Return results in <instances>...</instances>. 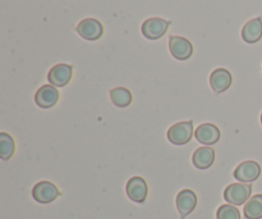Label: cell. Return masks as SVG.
Segmentation results:
<instances>
[{
	"instance_id": "cell-8",
	"label": "cell",
	"mask_w": 262,
	"mask_h": 219,
	"mask_svg": "<svg viewBox=\"0 0 262 219\" xmlns=\"http://www.w3.org/2000/svg\"><path fill=\"white\" fill-rule=\"evenodd\" d=\"M77 32L86 40L95 41L101 37L102 33H104V27L97 19L87 18V19H83L77 26Z\"/></svg>"
},
{
	"instance_id": "cell-14",
	"label": "cell",
	"mask_w": 262,
	"mask_h": 219,
	"mask_svg": "<svg viewBox=\"0 0 262 219\" xmlns=\"http://www.w3.org/2000/svg\"><path fill=\"white\" fill-rule=\"evenodd\" d=\"M215 162V151L209 146H202L194 151L192 156V163L199 169H207L214 164Z\"/></svg>"
},
{
	"instance_id": "cell-10",
	"label": "cell",
	"mask_w": 262,
	"mask_h": 219,
	"mask_svg": "<svg viewBox=\"0 0 262 219\" xmlns=\"http://www.w3.org/2000/svg\"><path fill=\"white\" fill-rule=\"evenodd\" d=\"M59 100V91L53 85H45L41 89L37 90L35 95L36 104L43 109L54 107Z\"/></svg>"
},
{
	"instance_id": "cell-18",
	"label": "cell",
	"mask_w": 262,
	"mask_h": 219,
	"mask_svg": "<svg viewBox=\"0 0 262 219\" xmlns=\"http://www.w3.org/2000/svg\"><path fill=\"white\" fill-rule=\"evenodd\" d=\"M15 150V144L13 138L8 133H0V158L3 161H8L12 158Z\"/></svg>"
},
{
	"instance_id": "cell-2",
	"label": "cell",
	"mask_w": 262,
	"mask_h": 219,
	"mask_svg": "<svg viewBox=\"0 0 262 219\" xmlns=\"http://www.w3.org/2000/svg\"><path fill=\"white\" fill-rule=\"evenodd\" d=\"M193 136V122H179L171 126L168 131V140L174 145H186Z\"/></svg>"
},
{
	"instance_id": "cell-1",
	"label": "cell",
	"mask_w": 262,
	"mask_h": 219,
	"mask_svg": "<svg viewBox=\"0 0 262 219\" xmlns=\"http://www.w3.org/2000/svg\"><path fill=\"white\" fill-rule=\"evenodd\" d=\"M252 192V186L250 184H232L225 189L224 191V199L225 202L229 203L230 205H243L246 202H248Z\"/></svg>"
},
{
	"instance_id": "cell-6",
	"label": "cell",
	"mask_w": 262,
	"mask_h": 219,
	"mask_svg": "<svg viewBox=\"0 0 262 219\" xmlns=\"http://www.w3.org/2000/svg\"><path fill=\"white\" fill-rule=\"evenodd\" d=\"M261 174V167L257 162L247 161L241 163L235 168L234 174L235 180L243 182V184H250V182L256 181Z\"/></svg>"
},
{
	"instance_id": "cell-4",
	"label": "cell",
	"mask_w": 262,
	"mask_h": 219,
	"mask_svg": "<svg viewBox=\"0 0 262 219\" xmlns=\"http://www.w3.org/2000/svg\"><path fill=\"white\" fill-rule=\"evenodd\" d=\"M60 195V191L54 184L49 181H41L35 185L32 189V196L40 204H49L53 203Z\"/></svg>"
},
{
	"instance_id": "cell-19",
	"label": "cell",
	"mask_w": 262,
	"mask_h": 219,
	"mask_svg": "<svg viewBox=\"0 0 262 219\" xmlns=\"http://www.w3.org/2000/svg\"><path fill=\"white\" fill-rule=\"evenodd\" d=\"M217 219H241V213L234 205H222L216 212Z\"/></svg>"
},
{
	"instance_id": "cell-12",
	"label": "cell",
	"mask_w": 262,
	"mask_h": 219,
	"mask_svg": "<svg viewBox=\"0 0 262 219\" xmlns=\"http://www.w3.org/2000/svg\"><path fill=\"white\" fill-rule=\"evenodd\" d=\"M197 205V196L192 190H182L177 196V208L182 219L191 214Z\"/></svg>"
},
{
	"instance_id": "cell-7",
	"label": "cell",
	"mask_w": 262,
	"mask_h": 219,
	"mask_svg": "<svg viewBox=\"0 0 262 219\" xmlns=\"http://www.w3.org/2000/svg\"><path fill=\"white\" fill-rule=\"evenodd\" d=\"M73 76V68L68 64H56L50 69L48 79L50 85L55 87H63L69 84Z\"/></svg>"
},
{
	"instance_id": "cell-17",
	"label": "cell",
	"mask_w": 262,
	"mask_h": 219,
	"mask_svg": "<svg viewBox=\"0 0 262 219\" xmlns=\"http://www.w3.org/2000/svg\"><path fill=\"white\" fill-rule=\"evenodd\" d=\"M110 97L114 105L119 108H125L132 103V92L125 87H117L110 91Z\"/></svg>"
},
{
	"instance_id": "cell-11",
	"label": "cell",
	"mask_w": 262,
	"mask_h": 219,
	"mask_svg": "<svg viewBox=\"0 0 262 219\" xmlns=\"http://www.w3.org/2000/svg\"><path fill=\"white\" fill-rule=\"evenodd\" d=\"M194 137L202 145H214L220 138V130L212 123H204L197 127Z\"/></svg>"
},
{
	"instance_id": "cell-15",
	"label": "cell",
	"mask_w": 262,
	"mask_h": 219,
	"mask_svg": "<svg viewBox=\"0 0 262 219\" xmlns=\"http://www.w3.org/2000/svg\"><path fill=\"white\" fill-rule=\"evenodd\" d=\"M262 37V19L253 18L248 21L242 30V38L247 44H256Z\"/></svg>"
},
{
	"instance_id": "cell-20",
	"label": "cell",
	"mask_w": 262,
	"mask_h": 219,
	"mask_svg": "<svg viewBox=\"0 0 262 219\" xmlns=\"http://www.w3.org/2000/svg\"><path fill=\"white\" fill-rule=\"evenodd\" d=\"M261 125H262V114H261Z\"/></svg>"
},
{
	"instance_id": "cell-5",
	"label": "cell",
	"mask_w": 262,
	"mask_h": 219,
	"mask_svg": "<svg viewBox=\"0 0 262 219\" xmlns=\"http://www.w3.org/2000/svg\"><path fill=\"white\" fill-rule=\"evenodd\" d=\"M169 49L171 55L178 61H187L193 54V46L191 41L181 36H170L169 38Z\"/></svg>"
},
{
	"instance_id": "cell-16",
	"label": "cell",
	"mask_w": 262,
	"mask_h": 219,
	"mask_svg": "<svg viewBox=\"0 0 262 219\" xmlns=\"http://www.w3.org/2000/svg\"><path fill=\"white\" fill-rule=\"evenodd\" d=\"M245 217L247 219H261L262 218V194L255 195L251 197L245 205Z\"/></svg>"
},
{
	"instance_id": "cell-3",
	"label": "cell",
	"mask_w": 262,
	"mask_h": 219,
	"mask_svg": "<svg viewBox=\"0 0 262 219\" xmlns=\"http://www.w3.org/2000/svg\"><path fill=\"white\" fill-rule=\"evenodd\" d=\"M170 26L169 21L163 19V18H148L142 25V35L148 40H158L163 37Z\"/></svg>"
},
{
	"instance_id": "cell-9",
	"label": "cell",
	"mask_w": 262,
	"mask_h": 219,
	"mask_svg": "<svg viewBox=\"0 0 262 219\" xmlns=\"http://www.w3.org/2000/svg\"><path fill=\"white\" fill-rule=\"evenodd\" d=\"M128 197L135 203H143L147 197V184L142 177H132L129 181L127 182V187H125Z\"/></svg>"
},
{
	"instance_id": "cell-13",
	"label": "cell",
	"mask_w": 262,
	"mask_h": 219,
	"mask_svg": "<svg viewBox=\"0 0 262 219\" xmlns=\"http://www.w3.org/2000/svg\"><path fill=\"white\" fill-rule=\"evenodd\" d=\"M232 74L228 69L217 68L210 76V85L215 92L220 94V92H224L229 89L230 85H232Z\"/></svg>"
}]
</instances>
